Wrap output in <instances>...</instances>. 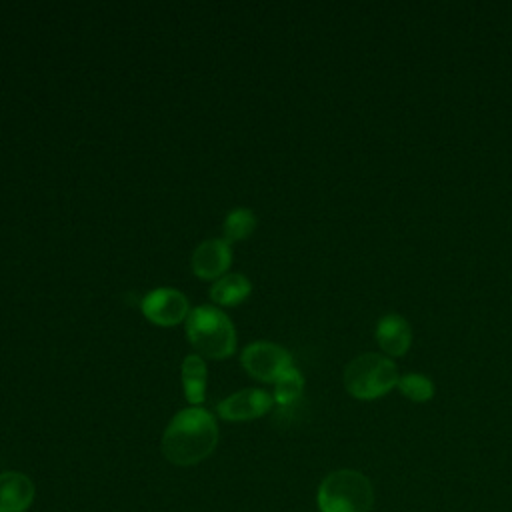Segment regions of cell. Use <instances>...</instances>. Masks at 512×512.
Masks as SVG:
<instances>
[{
	"label": "cell",
	"mask_w": 512,
	"mask_h": 512,
	"mask_svg": "<svg viewBox=\"0 0 512 512\" xmlns=\"http://www.w3.org/2000/svg\"><path fill=\"white\" fill-rule=\"evenodd\" d=\"M396 386H398L400 392H402L406 398H410L412 402H426V400H430V398L434 396V384H432V380L426 378V376H422V374H414V372L404 374V376L398 378V384H396Z\"/></svg>",
	"instance_id": "cell-15"
},
{
	"label": "cell",
	"mask_w": 512,
	"mask_h": 512,
	"mask_svg": "<svg viewBox=\"0 0 512 512\" xmlns=\"http://www.w3.org/2000/svg\"><path fill=\"white\" fill-rule=\"evenodd\" d=\"M302 390H304V378L292 366L274 382V402L282 408H288L302 396Z\"/></svg>",
	"instance_id": "cell-14"
},
{
	"label": "cell",
	"mask_w": 512,
	"mask_h": 512,
	"mask_svg": "<svg viewBox=\"0 0 512 512\" xmlns=\"http://www.w3.org/2000/svg\"><path fill=\"white\" fill-rule=\"evenodd\" d=\"M274 404V396L260 388H246L240 392H234L232 396L218 402L216 412L224 420L242 422V420H254L270 412Z\"/></svg>",
	"instance_id": "cell-7"
},
{
	"label": "cell",
	"mask_w": 512,
	"mask_h": 512,
	"mask_svg": "<svg viewBox=\"0 0 512 512\" xmlns=\"http://www.w3.org/2000/svg\"><path fill=\"white\" fill-rule=\"evenodd\" d=\"M250 290H252V284L244 274H226L212 284L210 298L216 304L236 306L250 294Z\"/></svg>",
	"instance_id": "cell-11"
},
{
	"label": "cell",
	"mask_w": 512,
	"mask_h": 512,
	"mask_svg": "<svg viewBox=\"0 0 512 512\" xmlns=\"http://www.w3.org/2000/svg\"><path fill=\"white\" fill-rule=\"evenodd\" d=\"M316 504L320 512H370L374 488L368 476L358 470H334L320 482Z\"/></svg>",
	"instance_id": "cell-2"
},
{
	"label": "cell",
	"mask_w": 512,
	"mask_h": 512,
	"mask_svg": "<svg viewBox=\"0 0 512 512\" xmlns=\"http://www.w3.org/2000/svg\"><path fill=\"white\" fill-rule=\"evenodd\" d=\"M182 384L190 404H200L206 396V364L198 354H190L182 362Z\"/></svg>",
	"instance_id": "cell-12"
},
{
	"label": "cell",
	"mask_w": 512,
	"mask_h": 512,
	"mask_svg": "<svg viewBox=\"0 0 512 512\" xmlns=\"http://www.w3.org/2000/svg\"><path fill=\"white\" fill-rule=\"evenodd\" d=\"M232 262V250L230 244L222 238H210L204 240L200 246H196L192 254V270L202 280H212L222 276Z\"/></svg>",
	"instance_id": "cell-8"
},
{
	"label": "cell",
	"mask_w": 512,
	"mask_h": 512,
	"mask_svg": "<svg viewBox=\"0 0 512 512\" xmlns=\"http://www.w3.org/2000/svg\"><path fill=\"white\" fill-rule=\"evenodd\" d=\"M32 480L16 470L0 472V512H26L34 502Z\"/></svg>",
	"instance_id": "cell-9"
},
{
	"label": "cell",
	"mask_w": 512,
	"mask_h": 512,
	"mask_svg": "<svg viewBox=\"0 0 512 512\" xmlns=\"http://www.w3.org/2000/svg\"><path fill=\"white\" fill-rule=\"evenodd\" d=\"M376 342L390 356H404L412 342V330L404 316L386 314L376 324Z\"/></svg>",
	"instance_id": "cell-10"
},
{
	"label": "cell",
	"mask_w": 512,
	"mask_h": 512,
	"mask_svg": "<svg viewBox=\"0 0 512 512\" xmlns=\"http://www.w3.org/2000/svg\"><path fill=\"white\" fill-rule=\"evenodd\" d=\"M190 344L204 356L220 360L234 352L236 330L230 318L214 306H198L186 318Z\"/></svg>",
	"instance_id": "cell-3"
},
{
	"label": "cell",
	"mask_w": 512,
	"mask_h": 512,
	"mask_svg": "<svg viewBox=\"0 0 512 512\" xmlns=\"http://www.w3.org/2000/svg\"><path fill=\"white\" fill-rule=\"evenodd\" d=\"M142 314L158 326H176L188 318V298L174 288H156L140 304Z\"/></svg>",
	"instance_id": "cell-6"
},
{
	"label": "cell",
	"mask_w": 512,
	"mask_h": 512,
	"mask_svg": "<svg viewBox=\"0 0 512 512\" xmlns=\"http://www.w3.org/2000/svg\"><path fill=\"white\" fill-rule=\"evenodd\" d=\"M398 384V372L382 354H360L344 370V386L358 400H374Z\"/></svg>",
	"instance_id": "cell-4"
},
{
	"label": "cell",
	"mask_w": 512,
	"mask_h": 512,
	"mask_svg": "<svg viewBox=\"0 0 512 512\" xmlns=\"http://www.w3.org/2000/svg\"><path fill=\"white\" fill-rule=\"evenodd\" d=\"M256 230V216L250 208H234L224 220V240L238 242Z\"/></svg>",
	"instance_id": "cell-13"
},
{
	"label": "cell",
	"mask_w": 512,
	"mask_h": 512,
	"mask_svg": "<svg viewBox=\"0 0 512 512\" xmlns=\"http://www.w3.org/2000/svg\"><path fill=\"white\" fill-rule=\"evenodd\" d=\"M218 444L214 416L198 406L180 410L162 434V454L176 466H192L208 458Z\"/></svg>",
	"instance_id": "cell-1"
},
{
	"label": "cell",
	"mask_w": 512,
	"mask_h": 512,
	"mask_svg": "<svg viewBox=\"0 0 512 512\" xmlns=\"http://www.w3.org/2000/svg\"><path fill=\"white\" fill-rule=\"evenodd\" d=\"M240 360L250 376L264 382H276L288 368H292L290 352L272 342H254L246 346Z\"/></svg>",
	"instance_id": "cell-5"
}]
</instances>
